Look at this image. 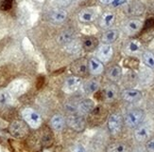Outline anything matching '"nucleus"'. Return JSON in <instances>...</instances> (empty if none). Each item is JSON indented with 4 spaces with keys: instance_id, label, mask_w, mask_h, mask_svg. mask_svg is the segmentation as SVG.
I'll return each mask as SVG.
<instances>
[{
    "instance_id": "b1692460",
    "label": "nucleus",
    "mask_w": 154,
    "mask_h": 152,
    "mask_svg": "<svg viewBox=\"0 0 154 152\" xmlns=\"http://www.w3.org/2000/svg\"><path fill=\"white\" fill-rule=\"evenodd\" d=\"M99 89V81L97 79H91L84 84V90L87 94L97 93Z\"/></svg>"
},
{
    "instance_id": "7ed1b4c3",
    "label": "nucleus",
    "mask_w": 154,
    "mask_h": 152,
    "mask_svg": "<svg viewBox=\"0 0 154 152\" xmlns=\"http://www.w3.org/2000/svg\"><path fill=\"white\" fill-rule=\"evenodd\" d=\"M9 131L12 137L16 139H22L29 134V125L24 121L15 120L11 123Z\"/></svg>"
},
{
    "instance_id": "a878e982",
    "label": "nucleus",
    "mask_w": 154,
    "mask_h": 152,
    "mask_svg": "<svg viewBox=\"0 0 154 152\" xmlns=\"http://www.w3.org/2000/svg\"><path fill=\"white\" fill-rule=\"evenodd\" d=\"M127 11H128V12L131 15H140V14H142L144 11V6L138 2L131 3L129 4L128 8H127Z\"/></svg>"
},
{
    "instance_id": "cd10ccee",
    "label": "nucleus",
    "mask_w": 154,
    "mask_h": 152,
    "mask_svg": "<svg viewBox=\"0 0 154 152\" xmlns=\"http://www.w3.org/2000/svg\"><path fill=\"white\" fill-rule=\"evenodd\" d=\"M140 62L135 57H128L124 60V66L130 70H136L139 68Z\"/></svg>"
},
{
    "instance_id": "4468645a",
    "label": "nucleus",
    "mask_w": 154,
    "mask_h": 152,
    "mask_svg": "<svg viewBox=\"0 0 154 152\" xmlns=\"http://www.w3.org/2000/svg\"><path fill=\"white\" fill-rule=\"evenodd\" d=\"M150 128L148 125H140L134 130V138L138 143H144L150 138Z\"/></svg>"
},
{
    "instance_id": "2f4dec72",
    "label": "nucleus",
    "mask_w": 154,
    "mask_h": 152,
    "mask_svg": "<svg viewBox=\"0 0 154 152\" xmlns=\"http://www.w3.org/2000/svg\"><path fill=\"white\" fill-rule=\"evenodd\" d=\"M154 30V18H149L146 21L144 26V31Z\"/></svg>"
},
{
    "instance_id": "1a4fd4ad",
    "label": "nucleus",
    "mask_w": 154,
    "mask_h": 152,
    "mask_svg": "<svg viewBox=\"0 0 154 152\" xmlns=\"http://www.w3.org/2000/svg\"><path fill=\"white\" fill-rule=\"evenodd\" d=\"M142 21L137 18H132L128 20L123 26V31L128 35H134L142 29Z\"/></svg>"
},
{
    "instance_id": "f03ea898",
    "label": "nucleus",
    "mask_w": 154,
    "mask_h": 152,
    "mask_svg": "<svg viewBox=\"0 0 154 152\" xmlns=\"http://www.w3.org/2000/svg\"><path fill=\"white\" fill-rule=\"evenodd\" d=\"M107 115H108V111L107 109L102 107V105H97L93 108V110L88 114V119H87V122H88L91 125H99L104 121L106 120Z\"/></svg>"
},
{
    "instance_id": "2eb2a0df",
    "label": "nucleus",
    "mask_w": 154,
    "mask_h": 152,
    "mask_svg": "<svg viewBox=\"0 0 154 152\" xmlns=\"http://www.w3.org/2000/svg\"><path fill=\"white\" fill-rule=\"evenodd\" d=\"M94 108H95V104H94V102L91 99H84V100L80 101L79 105H77L76 112L80 115L84 116L86 114H89Z\"/></svg>"
},
{
    "instance_id": "c756f323",
    "label": "nucleus",
    "mask_w": 154,
    "mask_h": 152,
    "mask_svg": "<svg viewBox=\"0 0 154 152\" xmlns=\"http://www.w3.org/2000/svg\"><path fill=\"white\" fill-rule=\"evenodd\" d=\"M144 63L150 69H154V54L150 51H145L143 53Z\"/></svg>"
},
{
    "instance_id": "412c9836",
    "label": "nucleus",
    "mask_w": 154,
    "mask_h": 152,
    "mask_svg": "<svg viewBox=\"0 0 154 152\" xmlns=\"http://www.w3.org/2000/svg\"><path fill=\"white\" fill-rule=\"evenodd\" d=\"M98 46V40L96 37L93 36H87L82 39V47L85 51H93L96 50Z\"/></svg>"
},
{
    "instance_id": "39448f33",
    "label": "nucleus",
    "mask_w": 154,
    "mask_h": 152,
    "mask_svg": "<svg viewBox=\"0 0 154 152\" xmlns=\"http://www.w3.org/2000/svg\"><path fill=\"white\" fill-rule=\"evenodd\" d=\"M66 124L73 130L80 132L85 129L87 122L84 116L77 113V112H73V113H70V115H68L67 119H66Z\"/></svg>"
},
{
    "instance_id": "6e6552de",
    "label": "nucleus",
    "mask_w": 154,
    "mask_h": 152,
    "mask_svg": "<svg viewBox=\"0 0 154 152\" xmlns=\"http://www.w3.org/2000/svg\"><path fill=\"white\" fill-rule=\"evenodd\" d=\"M70 70L75 76H78V77L85 76L89 71L88 61H87L85 58L78 59V60H76L75 62H73L71 64Z\"/></svg>"
},
{
    "instance_id": "5701e85b",
    "label": "nucleus",
    "mask_w": 154,
    "mask_h": 152,
    "mask_svg": "<svg viewBox=\"0 0 154 152\" xmlns=\"http://www.w3.org/2000/svg\"><path fill=\"white\" fill-rule=\"evenodd\" d=\"M119 36V32L116 30H109L105 31L101 36V41L103 44H112L116 41Z\"/></svg>"
},
{
    "instance_id": "f3484780",
    "label": "nucleus",
    "mask_w": 154,
    "mask_h": 152,
    "mask_svg": "<svg viewBox=\"0 0 154 152\" xmlns=\"http://www.w3.org/2000/svg\"><path fill=\"white\" fill-rule=\"evenodd\" d=\"M49 18L51 22L54 24H61L63 23L67 19V11L63 9H57L50 12Z\"/></svg>"
},
{
    "instance_id": "20e7f679",
    "label": "nucleus",
    "mask_w": 154,
    "mask_h": 152,
    "mask_svg": "<svg viewBox=\"0 0 154 152\" xmlns=\"http://www.w3.org/2000/svg\"><path fill=\"white\" fill-rule=\"evenodd\" d=\"M24 121L32 128H38L42 125V118L38 112L32 108H25L22 112Z\"/></svg>"
},
{
    "instance_id": "f704fd0d",
    "label": "nucleus",
    "mask_w": 154,
    "mask_h": 152,
    "mask_svg": "<svg viewBox=\"0 0 154 152\" xmlns=\"http://www.w3.org/2000/svg\"><path fill=\"white\" fill-rule=\"evenodd\" d=\"M99 1L104 5H109L113 2V0H99Z\"/></svg>"
},
{
    "instance_id": "f8f14e48",
    "label": "nucleus",
    "mask_w": 154,
    "mask_h": 152,
    "mask_svg": "<svg viewBox=\"0 0 154 152\" xmlns=\"http://www.w3.org/2000/svg\"><path fill=\"white\" fill-rule=\"evenodd\" d=\"M97 17V12L94 9H84L80 11L78 15V19L80 23L89 24L94 22Z\"/></svg>"
},
{
    "instance_id": "c9c22d12",
    "label": "nucleus",
    "mask_w": 154,
    "mask_h": 152,
    "mask_svg": "<svg viewBox=\"0 0 154 152\" xmlns=\"http://www.w3.org/2000/svg\"><path fill=\"white\" fill-rule=\"evenodd\" d=\"M77 152H85V150L83 149V147H79L78 148Z\"/></svg>"
},
{
    "instance_id": "a211bd4d",
    "label": "nucleus",
    "mask_w": 154,
    "mask_h": 152,
    "mask_svg": "<svg viewBox=\"0 0 154 152\" xmlns=\"http://www.w3.org/2000/svg\"><path fill=\"white\" fill-rule=\"evenodd\" d=\"M116 20V15L112 11H106L101 15V17L99 18L98 24L101 28L103 29H108L112 24L115 23Z\"/></svg>"
},
{
    "instance_id": "9b49d317",
    "label": "nucleus",
    "mask_w": 154,
    "mask_h": 152,
    "mask_svg": "<svg viewBox=\"0 0 154 152\" xmlns=\"http://www.w3.org/2000/svg\"><path fill=\"white\" fill-rule=\"evenodd\" d=\"M142 96V92L135 89H126L121 92V98L128 103H135L139 101Z\"/></svg>"
},
{
    "instance_id": "c85d7f7f",
    "label": "nucleus",
    "mask_w": 154,
    "mask_h": 152,
    "mask_svg": "<svg viewBox=\"0 0 154 152\" xmlns=\"http://www.w3.org/2000/svg\"><path fill=\"white\" fill-rule=\"evenodd\" d=\"M11 102V97L10 93L6 90H0V107H7Z\"/></svg>"
},
{
    "instance_id": "6ab92c4d",
    "label": "nucleus",
    "mask_w": 154,
    "mask_h": 152,
    "mask_svg": "<svg viewBox=\"0 0 154 152\" xmlns=\"http://www.w3.org/2000/svg\"><path fill=\"white\" fill-rule=\"evenodd\" d=\"M106 74L112 82H118L122 77V69L118 65H113L108 69Z\"/></svg>"
},
{
    "instance_id": "7c9ffc66",
    "label": "nucleus",
    "mask_w": 154,
    "mask_h": 152,
    "mask_svg": "<svg viewBox=\"0 0 154 152\" xmlns=\"http://www.w3.org/2000/svg\"><path fill=\"white\" fill-rule=\"evenodd\" d=\"M146 149L148 152H154V137L149 138L146 142Z\"/></svg>"
},
{
    "instance_id": "393cba45",
    "label": "nucleus",
    "mask_w": 154,
    "mask_h": 152,
    "mask_svg": "<svg viewBox=\"0 0 154 152\" xmlns=\"http://www.w3.org/2000/svg\"><path fill=\"white\" fill-rule=\"evenodd\" d=\"M73 37H74V34L72 31H65L57 36V42L60 45H69L73 41Z\"/></svg>"
},
{
    "instance_id": "bb28decb",
    "label": "nucleus",
    "mask_w": 154,
    "mask_h": 152,
    "mask_svg": "<svg viewBox=\"0 0 154 152\" xmlns=\"http://www.w3.org/2000/svg\"><path fill=\"white\" fill-rule=\"evenodd\" d=\"M140 49H141V44L137 40H131L126 46V51L129 54L135 53V52L140 50Z\"/></svg>"
},
{
    "instance_id": "4be33fe9",
    "label": "nucleus",
    "mask_w": 154,
    "mask_h": 152,
    "mask_svg": "<svg viewBox=\"0 0 154 152\" xmlns=\"http://www.w3.org/2000/svg\"><path fill=\"white\" fill-rule=\"evenodd\" d=\"M50 124H51V128L53 129H55L56 131H62L65 127L66 120L62 115L55 114L51 118Z\"/></svg>"
},
{
    "instance_id": "dca6fc26",
    "label": "nucleus",
    "mask_w": 154,
    "mask_h": 152,
    "mask_svg": "<svg viewBox=\"0 0 154 152\" xmlns=\"http://www.w3.org/2000/svg\"><path fill=\"white\" fill-rule=\"evenodd\" d=\"M89 72L93 75H100L104 71V65L97 58L93 57L88 61Z\"/></svg>"
},
{
    "instance_id": "72a5a7b5",
    "label": "nucleus",
    "mask_w": 154,
    "mask_h": 152,
    "mask_svg": "<svg viewBox=\"0 0 154 152\" xmlns=\"http://www.w3.org/2000/svg\"><path fill=\"white\" fill-rule=\"evenodd\" d=\"M128 2V0H113V2L112 3L115 7H117V6H121L124 5Z\"/></svg>"
},
{
    "instance_id": "9d476101",
    "label": "nucleus",
    "mask_w": 154,
    "mask_h": 152,
    "mask_svg": "<svg viewBox=\"0 0 154 152\" xmlns=\"http://www.w3.org/2000/svg\"><path fill=\"white\" fill-rule=\"evenodd\" d=\"M80 84H82L80 77L75 75L69 76L65 79L63 84V89L66 93H72V92H75L79 89V88L80 87Z\"/></svg>"
},
{
    "instance_id": "ddd939ff",
    "label": "nucleus",
    "mask_w": 154,
    "mask_h": 152,
    "mask_svg": "<svg viewBox=\"0 0 154 152\" xmlns=\"http://www.w3.org/2000/svg\"><path fill=\"white\" fill-rule=\"evenodd\" d=\"M113 53V50L110 44H103L100 46L97 52V57L101 62H109Z\"/></svg>"
},
{
    "instance_id": "f257e3e1",
    "label": "nucleus",
    "mask_w": 154,
    "mask_h": 152,
    "mask_svg": "<svg viewBox=\"0 0 154 152\" xmlns=\"http://www.w3.org/2000/svg\"><path fill=\"white\" fill-rule=\"evenodd\" d=\"M145 118V111L141 108H133L126 113L124 124L130 128H136L142 124Z\"/></svg>"
},
{
    "instance_id": "473e14b6",
    "label": "nucleus",
    "mask_w": 154,
    "mask_h": 152,
    "mask_svg": "<svg viewBox=\"0 0 154 152\" xmlns=\"http://www.w3.org/2000/svg\"><path fill=\"white\" fill-rule=\"evenodd\" d=\"M11 3H12V0H4V1L1 2V4H0V9L8 10V9L11 8Z\"/></svg>"
},
{
    "instance_id": "0eeeda50",
    "label": "nucleus",
    "mask_w": 154,
    "mask_h": 152,
    "mask_svg": "<svg viewBox=\"0 0 154 152\" xmlns=\"http://www.w3.org/2000/svg\"><path fill=\"white\" fill-rule=\"evenodd\" d=\"M118 95V87L115 84H112L107 86L102 91H100V100H103L106 103H112L116 100Z\"/></svg>"
},
{
    "instance_id": "aec40b11",
    "label": "nucleus",
    "mask_w": 154,
    "mask_h": 152,
    "mask_svg": "<svg viewBox=\"0 0 154 152\" xmlns=\"http://www.w3.org/2000/svg\"><path fill=\"white\" fill-rule=\"evenodd\" d=\"M107 152H131V147L124 142H116L110 144L106 149Z\"/></svg>"
},
{
    "instance_id": "423d86ee",
    "label": "nucleus",
    "mask_w": 154,
    "mask_h": 152,
    "mask_svg": "<svg viewBox=\"0 0 154 152\" xmlns=\"http://www.w3.org/2000/svg\"><path fill=\"white\" fill-rule=\"evenodd\" d=\"M123 124H124V119L121 114L119 113L111 114L108 118V122H107L110 133L112 135H116L120 133L123 128Z\"/></svg>"
}]
</instances>
